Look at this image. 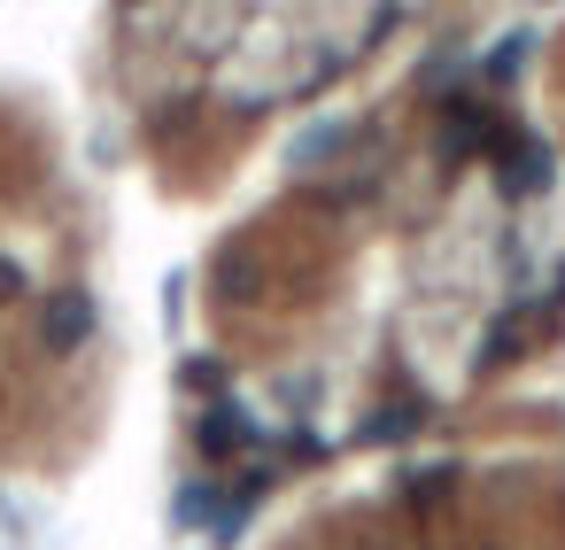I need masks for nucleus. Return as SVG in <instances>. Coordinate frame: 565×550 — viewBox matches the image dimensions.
Instances as JSON below:
<instances>
[{"instance_id":"7ed1b4c3","label":"nucleus","mask_w":565,"mask_h":550,"mask_svg":"<svg viewBox=\"0 0 565 550\" xmlns=\"http://www.w3.org/2000/svg\"><path fill=\"white\" fill-rule=\"evenodd\" d=\"M86 334H94V303H86V295H55V303H47V326H40V341H47L55 357H71Z\"/></svg>"},{"instance_id":"39448f33","label":"nucleus","mask_w":565,"mask_h":550,"mask_svg":"<svg viewBox=\"0 0 565 550\" xmlns=\"http://www.w3.org/2000/svg\"><path fill=\"white\" fill-rule=\"evenodd\" d=\"M411 426H418V403H395V411H380V419H372V434H380V442H403Z\"/></svg>"},{"instance_id":"f257e3e1","label":"nucleus","mask_w":565,"mask_h":550,"mask_svg":"<svg viewBox=\"0 0 565 550\" xmlns=\"http://www.w3.org/2000/svg\"><path fill=\"white\" fill-rule=\"evenodd\" d=\"M495 171H503L511 194H542L557 163H550V148H542L534 133H495Z\"/></svg>"},{"instance_id":"423d86ee","label":"nucleus","mask_w":565,"mask_h":550,"mask_svg":"<svg viewBox=\"0 0 565 550\" xmlns=\"http://www.w3.org/2000/svg\"><path fill=\"white\" fill-rule=\"evenodd\" d=\"M9 295H24V272H17V264H0V303H9Z\"/></svg>"},{"instance_id":"20e7f679","label":"nucleus","mask_w":565,"mask_h":550,"mask_svg":"<svg viewBox=\"0 0 565 550\" xmlns=\"http://www.w3.org/2000/svg\"><path fill=\"white\" fill-rule=\"evenodd\" d=\"M194 442H202V457H241V449H248V419H241L233 403H210V411L194 419Z\"/></svg>"},{"instance_id":"f03ea898","label":"nucleus","mask_w":565,"mask_h":550,"mask_svg":"<svg viewBox=\"0 0 565 550\" xmlns=\"http://www.w3.org/2000/svg\"><path fill=\"white\" fill-rule=\"evenodd\" d=\"M241 511H248V496H233V488H217V480H194V488L179 496V527L233 535V527H241Z\"/></svg>"}]
</instances>
